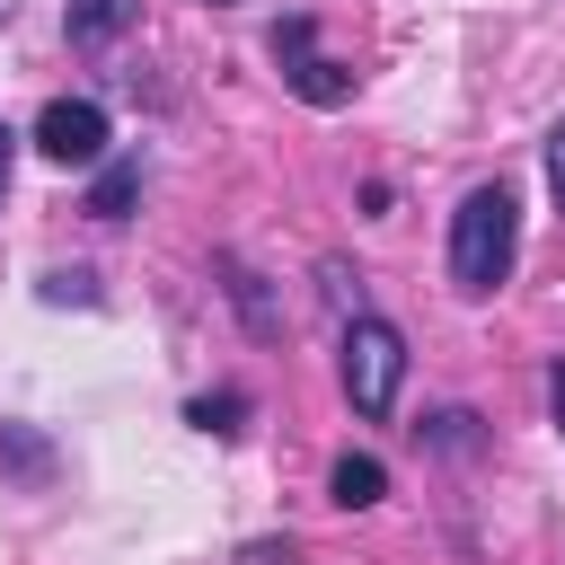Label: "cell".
Wrapping results in <instances>:
<instances>
[{
	"label": "cell",
	"instance_id": "6da1fadb",
	"mask_svg": "<svg viewBox=\"0 0 565 565\" xmlns=\"http://www.w3.org/2000/svg\"><path fill=\"white\" fill-rule=\"evenodd\" d=\"M512 265H521V194H512L503 177H486V185H468L459 212H450V282H459L468 300H486V291L512 282Z\"/></svg>",
	"mask_w": 565,
	"mask_h": 565
},
{
	"label": "cell",
	"instance_id": "7a4b0ae2",
	"mask_svg": "<svg viewBox=\"0 0 565 565\" xmlns=\"http://www.w3.org/2000/svg\"><path fill=\"white\" fill-rule=\"evenodd\" d=\"M397 388H406V335L380 309H353L344 318V397H353V415L380 424L397 406Z\"/></svg>",
	"mask_w": 565,
	"mask_h": 565
},
{
	"label": "cell",
	"instance_id": "3957f363",
	"mask_svg": "<svg viewBox=\"0 0 565 565\" xmlns=\"http://www.w3.org/2000/svg\"><path fill=\"white\" fill-rule=\"evenodd\" d=\"M274 62H282V88H291L300 106H344V97H353V71L318 53V18H300V9L274 18Z\"/></svg>",
	"mask_w": 565,
	"mask_h": 565
},
{
	"label": "cell",
	"instance_id": "277c9868",
	"mask_svg": "<svg viewBox=\"0 0 565 565\" xmlns=\"http://www.w3.org/2000/svg\"><path fill=\"white\" fill-rule=\"evenodd\" d=\"M106 141H115V124H106L97 97H53V106L35 115V150H44L53 168H97Z\"/></svg>",
	"mask_w": 565,
	"mask_h": 565
},
{
	"label": "cell",
	"instance_id": "5b68a950",
	"mask_svg": "<svg viewBox=\"0 0 565 565\" xmlns=\"http://www.w3.org/2000/svg\"><path fill=\"white\" fill-rule=\"evenodd\" d=\"M141 18V0H62V35L79 44V53H97V44H115L124 26Z\"/></svg>",
	"mask_w": 565,
	"mask_h": 565
},
{
	"label": "cell",
	"instance_id": "8992f818",
	"mask_svg": "<svg viewBox=\"0 0 565 565\" xmlns=\"http://www.w3.org/2000/svg\"><path fill=\"white\" fill-rule=\"evenodd\" d=\"M132 203H141V159H132V150H124V159H97V177H88V203H79V212H88V221H124Z\"/></svg>",
	"mask_w": 565,
	"mask_h": 565
},
{
	"label": "cell",
	"instance_id": "52a82bcc",
	"mask_svg": "<svg viewBox=\"0 0 565 565\" xmlns=\"http://www.w3.org/2000/svg\"><path fill=\"white\" fill-rule=\"evenodd\" d=\"M388 494V468L371 459V450H344L335 468H327V503H344V512H371Z\"/></svg>",
	"mask_w": 565,
	"mask_h": 565
},
{
	"label": "cell",
	"instance_id": "ba28073f",
	"mask_svg": "<svg viewBox=\"0 0 565 565\" xmlns=\"http://www.w3.org/2000/svg\"><path fill=\"white\" fill-rule=\"evenodd\" d=\"M221 282H230V300H238V318H247V335H282V309L265 300V274H247L238 256H221Z\"/></svg>",
	"mask_w": 565,
	"mask_h": 565
},
{
	"label": "cell",
	"instance_id": "9c48e42d",
	"mask_svg": "<svg viewBox=\"0 0 565 565\" xmlns=\"http://www.w3.org/2000/svg\"><path fill=\"white\" fill-rule=\"evenodd\" d=\"M0 477L44 486V477H53V441H44V433H26V424H0Z\"/></svg>",
	"mask_w": 565,
	"mask_h": 565
},
{
	"label": "cell",
	"instance_id": "30bf717a",
	"mask_svg": "<svg viewBox=\"0 0 565 565\" xmlns=\"http://www.w3.org/2000/svg\"><path fill=\"white\" fill-rule=\"evenodd\" d=\"M185 424L230 441V433H247V397H238V388H212V397H194V406H185Z\"/></svg>",
	"mask_w": 565,
	"mask_h": 565
},
{
	"label": "cell",
	"instance_id": "8fae6325",
	"mask_svg": "<svg viewBox=\"0 0 565 565\" xmlns=\"http://www.w3.org/2000/svg\"><path fill=\"white\" fill-rule=\"evenodd\" d=\"M44 300H53V309H62V300L97 309V274H88V265H53V274H44Z\"/></svg>",
	"mask_w": 565,
	"mask_h": 565
},
{
	"label": "cell",
	"instance_id": "7c38bea8",
	"mask_svg": "<svg viewBox=\"0 0 565 565\" xmlns=\"http://www.w3.org/2000/svg\"><path fill=\"white\" fill-rule=\"evenodd\" d=\"M468 424H477L468 406H441V415H433V450H477V433H468Z\"/></svg>",
	"mask_w": 565,
	"mask_h": 565
},
{
	"label": "cell",
	"instance_id": "4fadbf2b",
	"mask_svg": "<svg viewBox=\"0 0 565 565\" xmlns=\"http://www.w3.org/2000/svg\"><path fill=\"white\" fill-rule=\"evenodd\" d=\"M230 565H300V539H247Z\"/></svg>",
	"mask_w": 565,
	"mask_h": 565
},
{
	"label": "cell",
	"instance_id": "5bb4252c",
	"mask_svg": "<svg viewBox=\"0 0 565 565\" xmlns=\"http://www.w3.org/2000/svg\"><path fill=\"white\" fill-rule=\"evenodd\" d=\"M327 291H335V309H344V318H353V309H371V300H362V274H344L335 256H327Z\"/></svg>",
	"mask_w": 565,
	"mask_h": 565
},
{
	"label": "cell",
	"instance_id": "9a60e30c",
	"mask_svg": "<svg viewBox=\"0 0 565 565\" xmlns=\"http://www.w3.org/2000/svg\"><path fill=\"white\" fill-rule=\"evenodd\" d=\"M547 185H556V212H565V124L547 132Z\"/></svg>",
	"mask_w": 565,
	"mask_h": 565
},
{
	"label": "cell",
	"instance_id": "2e32d148",
	"mask_svg": "<svg viewBox=\"0 0 565 565\" xmlns=\"http://www.w3.org/2000/svg\"><path fill=\"white\" fill-rule=\"evenodd\" d=\"M547 406H556V433H565V353L547 362Z\"/></svg>",
	"mask_w": 565,
	"mask_h": 565
},
{
	"label": "cell",
	"instance_id": "e0dca14e",
	"mask_svg": "<svg viewBox=\"0 0 565 565\" xmlns=\"http://www.w3.org/2000/svg\"><path fill=\"white\" fill-rule=\"evenodd\" d=\"M9 168H18V132L0 124V194H9Z\"/></svg>",
	"mask_w": 565,
	"mask_h": 565
},
{
	"label": "cell",
	"instance_id": "ac0fdd59",
	"mask_svg": "<svg viewBox=\"0 0 565 565\" xmlns=\"http://www.w3.org/2000/svg\"><path fill=\"white\" fill-rule=\"evenodd\" d=\"M212 9H230V0H212Z\"/></svg>",
	"mask_w": 565,
	"mask_h": 565
}]
</instances>
